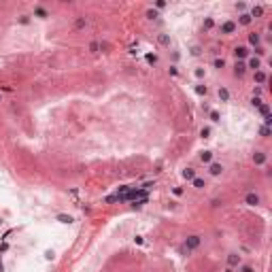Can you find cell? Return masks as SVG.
<instances>
[{"mask_svg": "<svg viewBox=\"0 0 272 272\" xmlns=\"http://www.w3.org/2000/svg\"><path fill=\"white\" fill-rule=\"evenodd\" d=\"M200 245V236H189L187 240H185V247L187 249H196Z\"/></svg>", "mask_w": 272, "mask_h": 272, "instance_id": "cell-1", "label": "cell"}, {"mask_svg": "<svg viewBox=\"0 0 272 272\" xmlns=\"http://www.w3.org/2000/svg\"><path fill=\"white\" fill-rule=\"evenodd\" d=\"M236 30V24L234 21H225L223 26H221V32H225V34H230V32H234Z\"/></svg>", "mask_w": 272, "mask_h": 272, "instance_id": "cell-2", "label": "cell"}, {"mask_svg": "<svg viewBox=\"0 0 272 272\" xmlns=\"http://www.w3.org/2000/svg\"><path fill=\"white\" fill-rule=\"evenodd\" d=\"M247 204H251V206L260 204V196H257V193H249L247 196Z\"/></svg>", "mask_w": 272, "mask_h": 272, "instance_id": "cell-3", "label": "cell"}, {"mask_svg": "<svg viewBox=\"0 0 272 272\" xmlns=\"http://www.w3.org/2000/svg\"><path fill=\"white\" fill-rule=\"evenodd\" d=\"M234 53H236V58H247L249 49L247 47H236V49H234Z\"/></svg>", "mask_w": 272, "mask_h": 272, "instance_id": "cell-4", "label": "cell"}, {"mask_svg": "<svg viewBox=\"0 0 272 272\" xmlns=\"http://www.w3.org/2000/svg\"><path fill=\"white\" fill-rule=\"evenodd\" d=\"M227 264H230V266H236V264H240V255H236V253H232V255L227 257Z\"/></svg>", "mask_w": 272, "mask_h": 272, "instance_id": "cell-5", "label": "cell"}, {"mask_svg": "<svg viewBox=\"0 0 272 272\" xmlns=\"http://www.w3.org/2000/svg\"><path fill=\"white\" fill-rule=\"evenodd\" d=\"M245 68H247V66L238 62V64H236V68H234V74H236V77H242V74H245Z\"/></svg>", "mask_w": 272, "mask_h": 272, "instance_id": "cell-6", "label": "cell"}, {"mask_svg": "<svg viewBox=\"0 0 272 272\" xmlns=\"http://www.w3.org/2000/svg\"><path fill=\"white\" fill-rule=\"evenodd\" d=\"M249 66H251V68H253V70L257 72V70H260V66H261V62H260V58H253V60H251V62H249Z\"/></svg>", "mask_w": 272, "mask_h": 272, "instance_id": "cell-7", "label": "cell"}, {"mask_svg": "<svg viewBox=\"0 0 272 272\" xmlns=\"http://www.w3.org/2000/svg\"><path fill=\"white\" fill-rule=\"evenodd\" d=\"M253 160H255V164H264V162H266V155L261 153V151H257V153L253 155Z\"/></svg>", "mask_w": 272, "mask_h": 272, "instance_id": "cell-8", "label": "cell"}, {"mask_svg": "<svg viewBox=\"0 0 272 272\" xmlns=\"http://www.w3.org/2000/svg\"><path fill=\"white\" fill-rule=\"evenodd\" d=\"M221 170H223V168H221V164H213V166H211V174H213V177L221 174Z\"/></svg>", "mask_w": 272, "mask_h": 272, "instance_id": "cell-9", "label": "cell"}, {"mask_svg": "<svg viewBox=\"0 0 272 272\" xmlns=\"http://www.w3.org/2000/svg\"><path fill=\"white\" fill-rule=\"evenodd\" d=\"M183 177L189 179V181H191V179H196V170H193V168H187V170L183 172Z\"/></svg>", "mask_w": 272, "mask_h": 272, "instance_id": "cell-10", "label": "cell"}, {"mask_svg": "<svg viewBox=\"0 0 272 272\" xmlns=\"http://www.w3.org/2000/svg\"><path fill=\"white\" fill-rule=\"evenodd\" d=\"M200 160L206 164V162H211V160H213V153H211V151H204V153L200 155Z\"/></svg>", "mask_w": 272, "mask_h": 272, "instance_id": "cell-11", "label": "cell"}, {"mask_svg": "<svg viewBox=\"0 0 272 272\" xmlns=\"http://www.w3.org/2000/svg\"><path fill=\"white\" fill-rule=\"evenodd\" d=\"M255 81H257V83H264V81H266V74H264L261 70H257V72H255Z\"/></svg>", "mask_w": 272, "mask_h": 272, "instance_id": "cell-12", "label": "cell"}, {"mask_svg": "<svg viewBox=\"0 0 272 272\" xmlns=\"http://www.w3.org/2000/svg\"><path fill=\"white\" fill-rule=\"evenodd\" d=\"M240 24L249 26V24H251V15H240Z\"/></svg>", "mask_w": 272, "mask_h": 272, "instance_id": "cell-13", "label": "cell"}, {"mask_svg": "<svg viewBox=\"0 0 272 272\" xmlns=\"http://www.w3.org/2000/svg\"><path fill=\"white\" fill-rule=\"evenodd\" d=\"M83 26H85V19H83V17H79V19L74 21V28H77V30H81Z\"/></svg>", "mask_w": 272, "mask_h": 272, "instance_id": "cell-14", "label": "cell"}, {"mask_svg": "<svg viewBox=\"0 0 272 272\" xmlns=\"http://www.w3.org/2000/svg\"><path fill=\"white\" fill-rule=\"evenodd\" d=\"M219 98H221V100H227V98H230V92H227V89H219Z\"/></svg>", "mask_w": 272, "mask_h": 272, "instance_id": "cell-15", "label": "cell"}, {"mask_svg": "<svg viewBox=\"0 0 272 272\" xmlns=\"http://www.w3.org/2000/svg\"><path fill=\"white\" fill-rule=\"evenodd\" d=\"M249 43H251V45H257V43H260V36H257V34H251V36H249Z\"/></svg>", "mask_w": 272, "mask_h": 272, "instance_id": "cell-16", "label": "cell"}, {"mask_svg": "<svg viewBox=\"0 0 272 272\" xmlns=\"http://www.w3.org/2000/svg\"><path fill=\"white\" fill-rule=\"evenodd\" d=\"M193 185H196L198 189H202V187H204V181H202V179H193Z\"/></svg>", "mask_w": 272, "mask_h": 272, "instance_id": "cell-17", "label": "cell"}, {"mask_svg": "<svg viewBox=\"0 0 272 272\" xmlns=\"http://www.w3.org/2000/svg\"><path fill=\"white\" fill-rule=\"evenodd\" d=\"M160 43H162V45H170V38H168L166 34H162L160 36Z\"/></svg>", "mask_w": 272, "mask_h": 272, "instance_id": "cell-18", "label": "cell"}, {"mask_svg": "<svg viewBox=\"0 0 272 272\" xmlns=\"http://www.w3.org/2000/svg\"><path fill=\"white\" fill-rule=\"evenodd\" d=\"M196 92H198V94H206V85H198V87H196Z\"/></svg>", "mask_w": 272, "mask_h": 272, "instance_id": "cell-19", "label": "cell"}, {"mask_svg": "<svg viewBox=\"0 0 272 272\" xmlns=\"http://www.w3.org/2000/svg\"><path fill=\"white\" fill-rule=\"evenodd\" d=\"M147 17H149V19H155V17H157V13H155L153 9H149V11H147Z\"/></svg>", "mask_w": 272, "mask_h": 272, "instance_id": "cell-20", "label": "cell"}, {"mask_svg": "<svg viewBox=\"0 0 272 272\" xmlns=\"http://www.w3.org/2000/svg\"><path fill=\"white\" fill-rule=\"evenodd\" d=\"M260 111L264 113V115H268V111H270V108H268V104H260Z\"/></svg>", "mask_w": 272, "mask_h": 272, "instance_id": "cell-21", "label": "cell"}, {"mask_svg": "<svg viewBox=\"0 0 272 272\" xmlns=\"http://www.w3.org/2000/svg\"><path fill=\"white\" fill-rule=\"evenodd\" d=\"M268 134H270V128H268V126H264V128H261V136H268Z\"/></svg>", "mask_w": 272, "mask_h": 272, "instance_id": "cell-22", "label": "cell"}, {"mask_svg": "<svg viewBox=\"0 0 272 272\" xmlns=\"http://www.w3.org/2000/svg\"><path fill=\"white\" fill-rule=\"evenodd\" d=\"M211 119H213V121H219V113H215V111H213V113H211Z\"/></svg>", "mask_w": 272, "mask_h": 272, "instance_id": "cell-23", "label": "cell"}, {"mask_svg": "<svg viewBox=\"0 0 272 272\" xmlns=\"http://www.w3.org/2000/svg\"><path fill=\"white\" fill-rule=\"evenodd\" d=\"M253 15H261V7H255V9H253Z\"/></svg>", "mask_w": 272, "mask_h": 272, "instance_id": "cell-24", "label": "cell"}, {"mask_svg": "<svg viewBox=\"0 0 272 272\" xmlns=\"http://www.w3.org/2000/svg\"><path fill=\"white\" fill-rule=\"evenodd\" d=\"M242 272H253V268H249V266H245V268H242Z\"/></svg>", "mask_w": 272, "mask_h": 272, "instance_id": "cell-25", "label": "cell"}, {"mask_svg": "<svg viewBox=\"0 0 272 272\" xmlns=\"http://www.w3.org/2000/svg\"><path fill=\"white\" fill-rule=\"evenodd\" d=\"M227 272H232V270H227Z\"/></svg>", "mask_w": 272, "mask_h": 272, "instance_id": "cell-26", "label": "cell"}]
</instances>
